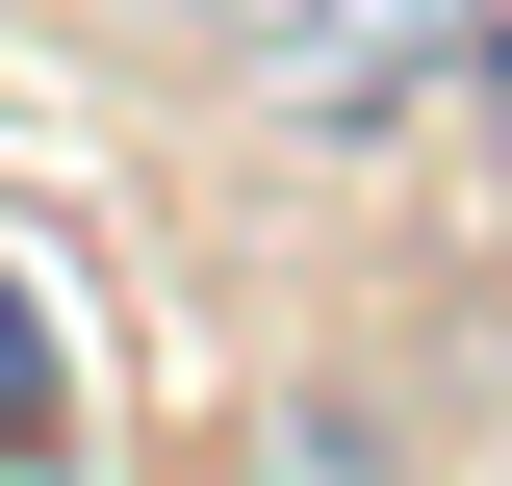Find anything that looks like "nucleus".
I'll return each instance as SVG.
<instances>
[{
  "label": "nucleus",
  "instance_id": "nucleus-1",
  "mask_svg": "<svg viewBox=\"0 0 512 486\" xmlns=\"http://www.w3.org/2000/svg\"><path fill=\"white\" fill-rule=\"evenodd\" d=\"M180 26H205L282 128H410L461 52H487V0H180Z\"/></svg>",
  "mask_w": 512,
  "mask_h": 486
},
{
  "label": "nucleus",
  "instance_id": "nucleus-2",
  "mask_svg": "<svg viewBox=\"0 0 512 486\" xmlns=\"http://www.w3.org/2000/svg\"><path fill=\"white\" fill-rule=\"evenodd\" d=\"M52 410H77V359H52V307L0 282V461H52Z\"/></svg>",
  "mask_w": 512,
  "mask_h": 486
},
{
  "label": "nucleus",
  "instance_id": "nucleus-3",
  "mask_svg": "<svg viewBox=\"0 0 512 486\" xmlns=\"http://www.w3.org/2000/svg\"><path fill=\"white\" fill-rule=\"evenodd\" d=\"M461 103H487V154H512V0H487V52H461Z\"/></svg>",
  "mask_w": 512,
  "mask_h": 486
}]
</instances>
